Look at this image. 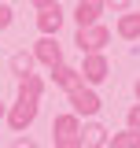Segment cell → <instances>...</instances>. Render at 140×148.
<instances>
[{"label":"cell","mask_w":140,"mask_h":148,"mask_svg":"<svg viewBox=\"0 0 140 148\" xmlns=\"http://www.w3.org/2000/svg\"><path fill=\"white\" fill-rule=\"evenodd\" d=\"M100 15H103V4H100V0H77V8H74V22H77V30L100 22Z\"/></svg>","instance_id":"obj_9"},{"label":"cell","mask_w":140,"mask_h":148,"mask_svg":"<svg viewBox=\"0 0 140 148\" xmlns=\"http://www.w3.org/2000/svg\"><path fill=\"white\" fill-rule=\"evenodd\" d=\"M77 74H81V85H100V82L111 78V63H107L103 52H85V56H81Z\"/></svg>","instance_id":"obj_5"},{"label":"cell","mask_w":140,"mask_h":148,"mask_svg":"<svg viewBox=\"0 0 140 148\" xmlns=\"http://www.w3.org/2000/svg\"><path fill=\"white\" fill-rule=\"evenodd\" d=\"M125 126H129V130H140V100L125 111Z\"/></svg>","instance_id":"obj_15"},{"label":"cell","mask_w":140,"mask_h":148,"mask_svg":"<svg viewBox=\"0 0 140 148\" xmlns=\"http://www.w3.org/2000/svg\"><path fill=\"white\" fill-rule=\"evenodd\" d=\"M67 100H70V111H74L77 119H96V115L103 111V100L96 96L92 85H74V89L67 92Z\"/></svg>","instance_id":"obj_2"},{"label":"cell","mask_w":140,"mask_h":148,"mask_svg":"<svg viewBox=\"0 0 140 148\" xmlns=\"http://www.w3.org/2000/svg\"><path fill=\"white\" fill-rule=\"evenodd\" d=\"M30 56H33V63H44V67L52 71V67L63 63V45H59L55 37H44V34H41V41L33 45V52H30Z\"/></svg>","instance_id":"obj_7"},{"label":"cell","mask_w":140,"mask_h":148,"mask_svg":"<svg viewBox=\"0 0 140 148\" xmlns=\"http://www.w3.org/2000/svg\"><path fill=\"white\" fill-rule=\"evenodd\" d=\"M4 115H7V104H4V100H0V119H4Z\"/></svg>","instance_id":"obj_20"},{"label":"cell","mask_w":140,"mask_h":148,"mask_svg":"<svg viewBox=\"0 0 140 148\" xmlns=\"http://www.w3.org/2000/svg\"><path fill=\"white\" fill-rule=\"evenodd\" d=\"M18 96L41 100V96H44V78H41V74H22V78H18Z\"/></svg>","instance_id":"obj_12"},{"label":"cell","mask_w":140,"mask_h":148,"mask_svg":"<svg viewBox=\"0 0 140 148\" xmlns=\"http://www.w3.org/2000/svg\"><path fill=\"white\" fill-rule=\"evenodd\" d=\"M15 22V11H11V4H0V30H7Z\"/></svg>","instance_id":"obj_17"},{"label":"cell","mask_w":140,"mask_h":148,"mask_svg":"<svg viewBox=\"0 0 140 148\" xmlns=\"http://www.w3.org/2000/svg\"><path fill=\"white\" fill-rule=\"evenodd\" d=\"M63 22H67V15H63L59 0H52V4H44V8H37V30H41L44 37H59V30H63Z\"/></svg>","instance_id":"obj_6"},{"label":"cell","mask_w":140,"mask_h":148,"mask_svg":"<svg viewBox=\"0 0 140 148\" xmlns=\"http://www.w3.org/2000/svg\"><path fill=\"white\" fill-rule=\"evenodd\" d=\"M74 45H77V52H103L107 45H111V30H107L103 22H92V26H81L77 34H74Z\"/></svg>","instance_id":"obj_4"},{"label":"cell","mask_w":140,"mask_h":148,"mask_svg":"<svg viewBox=\"0 0 140 148\" xmlns=\"http://www.w3.org/2000/svg\"><path fill=\"white\" fill-rule=\"evenodd\" d=\"M114 34L122 37V41H140V11H122L118 22H114Z\"/></svg>","instance_id":"obj_8"},{"label":"cell","mask_w":140,"mask_h":148,"mask_svg":"<svg viewBox=\"0 0 140 148\" xmlns=\"http://www.w3.org/2000/svg\"><path fill=\"white\" fill-rule=\"evenodd\" d=\"M100 4H103V11H114V15L129 11V0H100Z\"/></svg>","instance_id":"obj_16"},{"label":"cell","mask_w":140,"mask_h":148,"mask_svg":"<svg viewBox=\"0 0 140 148\" xmlns=\"http://www.w3.org/2000/svg\"><path fill=\"white\" fill-rule=\"evenodd\" d=\"M11 148H37V141H33V137H15Z\"/></svg>","instance_id":"obj_18"},{"label":"cell","mask_w":140,"mask_h":148,"mask_svg":"<svg viewBox=\"0 0 140 148\" xmlns=\"http://www.w3.org/2000/svg\"><path fill=\"white\" fill-rule=\"evenodd\" d=\"M107 133H111V130L100 126V122H81V148H103Z\"/></svg>","instance_id":"obj_10"},{"label":"cell","mask_w":140,"mask_h":148,"mask_svg":"<svg viewBox=\"0 0 140 148\" xmlns=\"http://www.w3.org/2000/svg\"><path fill=\"white\" fill-rule=\"evenodd\" d=\"M103 148H140V130L125 126L122 133H107V145Z\"/></svg>","instance_id":"obj_13"},{"label":"cell","mask_w":140,"mask_h":148,"mask_svg":"<svg viewBox=\"0 0 140 148\" xmlns=\"http://www.w3.org/2000/svg\"><path fill=\"white\" fill-rule=\"evenodd\" d=\"M30 4H33V8H44V4H52V0H30Z\"/></svg>","instance_id":"obj_19"},{"label":"cell","mask_w":140,"mask_h":148,"mask_svg":"<svg viewBox=\"0 0 140 148\" xmlns=\"http://www.w3.org/2000/svg\"><path fill=\"white\" fill-rule=\"evenodd\" d=\"M37 111H41V100H30V96H18L15 104L7 108V126L15 130V133H26V130L37 122Z\"/></svg>","instance_id":"obj_3"},{"label":"cell","mask_w":140,"mask_h":148,"mask_svg":"<svg viewBox=\"0 0 140 148\" xmlns=\"http://www.w3.org/2000/svg\"><path fill=\"white\" fill-rule=\"evenodd\" d=\"M133 92H137V100H140V78H137V85H133Z\"/></svg>","instance_id":"obj_21"},{"label":"cell","mask_w":140,"mask_h":148,"mask_svg":"<svg viewBox=\"0 0 140 148\" xmlns=\"http://www.w3.org/2000/svg\"><path fill=\"white\" fill-rule=\"evenodd\" d=\"M52 82L59 85V89H74V85H81V74H77V67H70V63H59V67H52Z\"/></svg>","instance_id":"obj_11"},{"label":"cell","mask_w":140,"mask_h":148,"mask_svg":"<svg viewBox=\"0 0 140 148\" xmlns=\"http://www.w3.org/2000/svg\"><path fill=\"white\" fill-rule=\"evenodd\" d=\"M11 74H15V78H22V74H33V56L26 52V48L11 56Z\"/></svg>","instance_id":"obj_14"},{"label":"cell","mask_w":140,"mask_h":148,"mask_svg":"<svg viewBox=\"0 0 140 148\" xmlns=\"http://www.w3.org/2000/svg\"><path fill=\"white\" fill-rule=\"evenodd\" d=\"M52 145L55 148H81V119L74 111H63L52 119Z\"/></svg>","instance_id":"obj_1"}]
</instances>
